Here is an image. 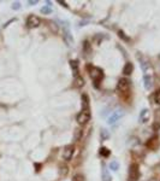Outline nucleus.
<instances>
[{"mask_svg": "<svg viewBox=\"0 0 160 181\" xmlns=\"http://www.w3.org/2000/svg\"><path fill=\"white\" fill-rule=\"evenodd\" d=\"M89 74H90V77L93 80V82H94V86L97 88L99 85L101 83V81L105 77L104 70L101 68H97V66H89Z\"/></svg>", "mask_w": 160, "mask_h": 181, "instance_id": "nucleus-1", "label": "nucleus"}, {"mask_svg": "<svg viewBox=\"0 0 160 181\" xmlns=\"http://www.w3.org/2000/svg\"><path fill=\"white\" fill-rule=\"evenodd\" d=\"M140 178V168L139 164L132 163L129 167V174H128V181H137Z\"/></svg>", "mask_w": 160, "mask_h": 181, "instance_id": "nucleus-2", "label": "nucleus"}, {"mask_svg": "<svg viewBox=\"0 0 160 181\" xmlns=\"http://www.w3.org/2000/svg\"><path fill=\"white\" fill-rule=\"evenodd\" d=\"M90 112H89V110H82L80 114L77 115L76 117V120H77V122H78V124H87L88 122H89V120H90Z\"/></svg>", "mask_w": 160, "mask_h": 181, "instance_id": "nucleus-3", "label": "nucleus"}, {"mask_svg": "<svg viewBox=\"0 0 160 181\" xmlns=\"http://www.w3.org/2000/svg\"><path fill=\"white\" fill-rule=\"evenodd\" d=\"M130 89V81L128 79H120L117 85V91L119 93H128Z\"/></svg>", "mask_w": 160, "mask_h": 181, "instance_id": "nucleus-4", "label": "nucleus"}, {"mask_svg": "<svg viewBox=\"0 0 160 181\" xmlns=\"http://www.w3.org/2000/svg\"><path fill=\"white\" fill-rule=\"evenodd\" d=\"M137 59H139V62L141 63L140 65H141V69L143 70L144 75H152V66L149 64V62L147 61V59H144L143 57L141 56H137Z\"/></svg>", "mask_w": 160, "mask_h": 181, "instance_id": "nucleus-5", "label": "nucleus"}, {"mask_svg": "<svg viewBox=\"0 0 160 181\" xmlns=\"http://www.w3.org/2000/svg\"><path fill=\"white\" fill-rule=\"evenodd\" d=\"M63 36H64V41L67 44V46H71L74 44V37L71 35V32H70V28H69V24L65 22L64 29H63Z\"/></svg>", "mask_w": 160, "mask_h": 181, "instance_id": "nucleus-6", "label": "nucleus"}, {"mask_svg": "<svg viewBox=\"0 0 160 181\" xmlns=\"http://www.w3.org/2000/svg\"><path fill=\"white\" fill-rule=\"evenodd\" d=\"M124 116V112L123 111H120V110H117V111H113L111 116L109 117V120H107V122H109V124H114V123H117L122 117Z\"/></svg>", "mask_w": 160, "mask_h": 181, "instance_id": "nucleus-7", "label": "nucleus"}, {"mask_svg": "<svg viewBox=\"0 0 160 181\" xmlns=\"http://www.w3.org/2000/svg\"><path fill=\"white\" fill-rule=\"evenodd\" d=\"M41 24V19L35 15H30L27 19V26L28 28H37Z\"/></svg>", "mask_w": 160, "mask_h": 181, "instance_id": "nucleus-8", "label": "nucleus"}, {"mask_svg": "<svg viewBox=\"0 0 160 181\" xmlns=\"http://www.w3.org/2000/svg\"><path fill=\"white\" fill-rule=\"evenodd\" d=\"M74 152H75V148L72 145H67L64 148V151H63V158L65 161H70L74 156Z\"/></svg>", "mask_w": 160, "mask_h": 181, "instance_id": "nucleus-9", "label": "nucleus"}, {"mask_svg": "<svg viewBox=\"0 0 160 181\" xmlns=\"http://www.w3.org/2000/svg\"><path fill=\"white\" fill-rule=\"evenodd\" d=\"M147 148H150V150H157V148H159V145H160V141H159V138L155 135V136H153V138H150L148 141H147Z\"/></svg>", "mask_w": 160, "mask_h": 181, "instance_id": "nucleus-10", "label": "nucleus"}, {"mask_svg": "<svg viewBox=\"0 0 160 181\" xmlns=\"http://www.w3.org/2000/svg\"><path fill=\"white\" fill-rule=\"evenodd\" d=\"M101 180L112 181V176H111V174H110V170L107 169V167L105 164H102V168H101Z\"/></svg>", "mask_w": 160, "mask_h": 181, "instance_id": "nucleus-11", "label": "nucleus"}, {"mask_svg": "<svg viewBox=\"0 0 160 181\" xmlns=\"http://www.w3.org/2000/svg\"><path fill=\"white\" fill-rule=\"evenodd\" d=\"M143 83H144V88L147 91H149L152 88V86H153V77H152V75H144Z\"/></svg>", "mask_w": 160, "mask_h": 181, "instance_id": "nucleus-12", "label": "nucleus"}, {"mask_svg": "<svg viewBox=\"0 0 160 181\" xmlns=\"http://www.w3.org/2000/svg\"><path fill=\"white\" fill-rule=\"evenodd\" d=\"M149 110L148 109H143L141 112H140V122L141 123H147L148 122V120H149Z\"/></svg>", "mask_w": 160, "mask_h": 181, "instance_id": "nucleus-13", "label": "nucleus"}, {"mask_svg": "<svg viewBox=\"0 0 160 181\" xmlns=\"http://www.w3.org/2000/svg\"><path fill=\"white\" fill-rule=\"evenodd\" d=\"M81 100H82V110H89V98H88V96L82 94Z\"/></svg>", "mask_w": 160, "mask_h": 181, "instance_id": "nucleus-14", "label": "nucleus"}, {"mask_svg": "<svg viewBox=\"0 0 160 181\" xmlns=\"http://www.w3.org/2000/svg\"><path fill=\"white\" fill-rule=\"evenodd\" d=\"M70 66H71V69H72V71H74V75H75V77H77V76H80L78 75V61H70Z\"/></svg>", "mask_w": 160, "mask_h": 181, "instance_id": "nucleus-15", "label": "nucleus"}, {"mask_svg": "<svg viewBox=\"0 0 160 181\" xmlns=\"http://www.w3.org/2000/svg\"><path fill=\"white\" fill-rule=\"evenodd\" d=\"M132 71H134V64L128 62V63L124 65V68H123V74H125V75H131Z\"/></svg>", "mask_w": 160, "mask_h": 181, "instance_id": "nucleus-16", "label": "nucleus"}, {"mask_svg": "<svg viewBox=\"0 0 160 181\" xmlns=\"http://www.w3.org/2000/svg\"><path fill=\"white\" fill-rule=\"evenodd\" d=\"M99 153H100L102 157H109L111 152H110V150L107 148H104V146H102V148H100V150H99Z\"/></svg>", "mask_w": 160, "mask_h": 181, "instance_id": "nucleus-17", "label": "nucleus"}, {"mask_svg": "<svg viewBox=\"0 0 160 181\" xmlns=\"http://www.w3.org/2000/svg\"><path fill=\"white\" fill-rule=\"evenodd\" d=\"M47 5L48 6H44V7L41 9V14L48 15V14H51V12H52V6H51V2H49V1H47Z\"/></svg>", "mask_w": 160, "mask_h": 181, "instance_id": "nucleus-18", "label": "nucleus"}, {"mask_svg": "<svg viewBox=\"0 0 160 181\" xmlns=\"http://www.w3.org/2000/svg\"><path fill=\"white\" fill-rule=\"evenodd\" d=\"M75 86L77 87V88H80L82 86H84V80L81 77V76H77V77H75Z\"/></svg>", "mask_w": 160, "mask_h": 181, "instance_id": "nucleus-19", "label": "nucleus"}, {"mask_svg": "<svg viewBox=\"0 0 160 181\" xmlns=\"http://www.w3.org/2000/svg\"><path fill=\"white\" fill-rule=\"evenodd\" d=\"M110 169L113 170V171H118V169H119V163H118L117 161H112V162L110 163Z\"/></svg>", "mask_w": 160, "mask_h": 181, "instance_id": "nucleus-20", "label": "nucleus"}, {"mask_svg": "<svg viewBox=\"0 0 160 181\" xmlns=\"http://www.w3.org/2000/svg\"><path fill=\"white\" fill-rule=\"evenodd\" d=\"M100 136H101V139H102V140H106V139L110 136L109 131H107V129H101V134H100Z\"/></svg>", "mask_w": 160, "mask_h": 181, "instance_id": "nucleus-21", "label": "nucleus"}, {"mask_svg": "<svg viewBox=\"0 0 160 181\" xmlns=\"http://www.w3.org/2000/svg\"><path fill=\"white\" fill-rule=\"evenodd\" d=\"M154 101H155L158 105H160V89H158V91L154 93Z\"/></svg>", "mask_w": 160, "mask_h": 181, "instance_id": "nucleus-22", "label": "nucleus"}, {"mask_svg": "<svg viewBox=\"0 0 160 181\" xmlns=\"http://www.w3.org/2000/svg\"><path fill=\"white\" fill-rule=\"evenodd\" d=\"M118 35H119V37L124 39L125 41H130V39H129L128 36H125V34H124V32H123V30H119V32H118Z\"/></svg>", "mask_w": 160, "mask_h": 181, "instance_id": "nucleus-23", "label": "nucleus"}, {"mask_svg": "<svg viewBox=\"0 0 160 181\" xmlns=\"http://www.w3.org/2000/svg\"><path fill=\"white\" fill-rule=\"evenodd\" d=\"M19 9H21V2H18V1L12 2V10H19Z\"/></svg>", "mask_w": 160, "mask_h": 181, "instance_id": "nucleus-24", "label": "nucleus"}, {"mask_svg": "<svg viewBox=\"0 0 160 181\" xmlns=\"http://www.w3.org/2000/svg\"><path fill=\"white\" fill-rule=\"evenodd\" d=\"M60 174H62V175H66V174H67V167H66V165L60 167Z\"/></svg>", "mask_w": 160, "mask_h": 181, "instance_id": "nucleus-25", "label": "nucleus"}, {"mask_svg": "<svg viewBox=\"0 0 160 181\" xmlns=\"http://www.w3.org/2000/svg\"><path fill=\"white\" fill-rule=\"evenodd\" d=\"M81 134H82V131H81V129H76V136H75V139H76V140H78V139H80Z\"/></svg>", "mask_w": 160, "mask_h": 181, "instance_id": "nucleus-26", "label": "nucleus"}, {"mask_svg": "<svg viewBox=\"0 0 160 181\" xmlns=\"http://www.w3.org/2000/svg\"><path fill=\"white\" fill-rule=\"evenodd\" d=\"M37 4V0H30L28 1V5H36Z\"/></svg>", "mask_w": 160, "mask_h": 181, "instance_id": "nucleus-27", "label": "nucleus"}, {"mask_svg": "<svg viewBox=\"0 0 160 181\" xmlns=\"http://www.w3.org/2000/svg\"><path fill=\"white\" fill-rule=\"evenodd\" d=\"M58 2H59V4H60V5H64V7H66V9H67V7H69V6H67V4H66V2H65V1H62V0H59V1H58Z\"/></svg>", "mask_w": 160, "mask_h": 181, "instance_id": "nucleus-28", "label": "nucleus"}]
</instances>
